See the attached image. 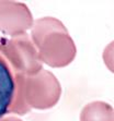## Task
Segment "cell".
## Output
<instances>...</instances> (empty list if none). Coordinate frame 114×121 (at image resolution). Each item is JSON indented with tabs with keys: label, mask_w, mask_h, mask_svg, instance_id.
I'll return each mask as SVG.
<instances>
[{
	"label": "cell",
	"mask_w": 114,
	"mask_h": 121,
	"mask_svg": "<svg viewBox=\"0 0 114 121\" xmlns=\"http://www.w3.org/2000/svg\"><path fill=\"white\" fill-rule=\"evenodd\" d=\"M31 40L38 59L52 68H64L74 61L77 48L67 28L56 17H45L33 22Z\"/></svg>",
	"instance_id": "cell-1"
},
{
	"label": "cell",
	"mask_w": 114,
	"mask_h": 121,
	"mask_svg": "<svg viewBox=\"0 0 114 121\" xmlns=\"http://www.w3.org/2000/svg\"><path fill=\"white\" fill-rule=\"evenodd\" d=\"M62 95V86L54 74L42 70L34 75L25 76L20 91L15 92L7 115L23 116L31 109L53 108Z\"/></svg>",
	"instance_id": "cell-2"
},
{
	"label": "cell",
	"mask_w": 114,
	"mask_h": 121,
	"mask_svg": "<svg viewBox=\"0 0 114 121\" xmlns=\"http://www.w3.org/2000/svg\"><path fill=\"white\" fill-rule=\"evenodd\" d=\"M0 60L7 65L12 75H34L43 69L28 33L0 38Z\"/></svg>",
	"instance_id": "cell-3"
},
{
	"label": "cell",
	"mask_w": 114,
	"mask_h": 121,
	"mask_svg": "<svg viewBox=\"0 0 114 121\" xmlns=\"http://www.w3.org/2000/svg\"><path fill=\"white\" fill-rule=\"evenodd\" d=\"M33 17L28 7L18 1H0V32L17 36L32 28Z\"/></svg>",
	"instance_id": "cell-4"
},
{
	"label": "cell",
	"mask_w": 114,
	"mask_h": 121,
	"mask_svg": "<svg viewBox=\"0 0 114 121\" xmlns=\"http://www.w3.org/2000/svg\"><path fill=\"white\" fill-rule=\"evenodd\" d=\"M14 94V80L9 68L0 60V118L8 113Z\"/></svg>",
	"instance_id": "cell-5"
},
{
	"label": "cell",
	"mask_w": 114,
	"mask_h": 121,
	"mask_svg": "<svg viewBox=\"0 0 114 121\" xmlns=\"http://www.w3.org/2000/svg\"><path fill=\"white\" fill-rule=\"evenodd\" d=\"M80 121H114L111 105L104 101H92L82 108Z\"/></svg>",
	"instance_id": "cell-6"
},
{
	"label": "cell",
	"mask_w": 114,
	"mask_h": 121,
	"mask_svg": "<svg viewBox=\"0 0 114 121\" xmlns=\"http://www.w3.org/2000/svg\"><path fill=\"white\" fill-rule=\"evenodd\" d=\"M0 121H22L20 118L14 117V116H5L2 118H0Z\"/></svg>",
	"instance_id": "cell-7"
}]
</instances>
